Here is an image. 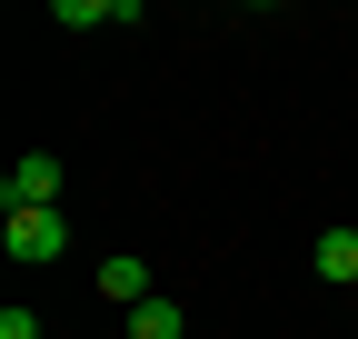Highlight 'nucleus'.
Here are the masks:
<instances>
[{
  "mask_svg": "<svg viewBox=\"0 0 358 339\" xmlns=\"http://www.w3.org/2000/svg\"><path fill=\"white\" fill-rule=\"evenodd\" d=\"M100 300H120V310L159 300V289H150V260H100Z\"/></svg>",
  "mask_w": 358,
  "mask_h": 339,
  "instance_id": "4",
  "label": "nucleus"
},
{
  "mask_svg": "<svg viewBox=\"0 0 358 339\" xmlns=\"http://www.w3.org/2000/svg\"><path fill=\"white\" fill-rule=\"evenodd\" d=\"M0 200H10V209H60V160H50V150H30L10 180H0Z\"/></svg>",
  "mask_w": 358,
  "mask_h": 339,
  "instance_id": "2",
  "label": "nucleus"
},
{
  "mask_svg": "<svg viewBox=\"0 0 358 339\" xmlns=\"http://www.w3.org/2000/svg\"><path fill=\"white\" fill-rule=\"evenodd\" d=\"M0 240H10V260H60V249H70V220H60V209H10Z\"/></svg>",
  "mask_w": 358,
  "mask_h": 339,
  "instance_id": "1",
  "label": "nucleus"
},
{
  "mask_svg": "<svg viewBox=\"0 0 358 339\" xmlns=\"http://www.w3.org/2000/svg\"><path fill=\"white\" fill-rule=\"evenodd\" d=\"M129 339H179V300H140L129 310Z\"/></svg>",
  "mask_w": 358,
  "mask_h": 339,
  "instance_id": "5",
  "label": "nucleus"
},
{
  "mask_svg": "<svg viewBox=\"0 0 358 339\" xmlns=\"http://www.w3.org/2000/svg\"><path fill=\"white\" fill-rule=\"evenodd\" d=\"M0 339H40V319L30 310H0Z\"/></svg>",
  "mask_w": 358,
  "mask_h": 339,
  "instance_id": "6",
  "label": "nucleus"
},
{
  "mask_svg": "<svg viewBox=\"0 0 358 339\" xmlns=\"http://www.w3.org/2000/svg\"><path fill=\"white\" fill-rule=\"evenodd\" d=\"M308 270H319L329 289H358V230H319V249H308Z\"/></svg>",
  "mask_w": 358,
  "mask_h": 339,
  "instance_id": "3",
  "label": "nucleus"
}]
</instances>
